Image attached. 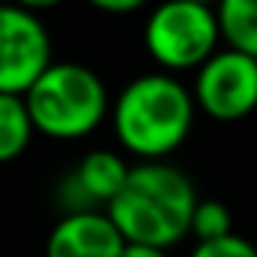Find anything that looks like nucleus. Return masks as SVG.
<instances>
[{
    "mask_svg": "<svg viewBox=\"0 0 257 257\" xmlns=\"http://www.w3.org/2000/svg\"><path fill=\"white\" fill-rule=\"evenodd\" d=\"M197 203V191L182 170L161 161H146L131 170V179L106 212L127 242L170 248L191 236Z\"/></svg>",
    "mask_w": 257,
    "mask_h": 257,
    "instance_id": "nucleus-1",
    "label": "nucleus"
},
{
    "mask_svg": "<svg viewBox=\"0 0 257 257\" xmlns=\"http://www.w3.org/2000/svg\"><path fill=\"white\" fill-rule=\"evenodd\" d=\"M131 170L134 167H127L121 161V155H115V152H106V149L88 152L70 176V185L79 194V209L76 212L91 209V203H106L109 206L121 194V188L127 185Z\"/></svg>",
    "mask_w": 257,
    "mask_h": 257,
    "instance_id": "nucleus-8",
    "label": "nucleus"
},
{
    "mask_svg": "<svg viewBox=\"0 0 257 257\" xmlns=\"http://www.w3.org/2000/svg\"><path fill=\"white\" fill-rule=\"evenodd\" d=\"M218 10L194 0H164L146 22V49L167 70H200L218 52Z\"/></svg>",
    "mask_w": 257,
    "mask_h": 257,
    "instance_id": "nucleus-4",
    "label": "nucleus"
},
{
    "mask_svg": "<svg viewBox=\"0 0 257 257\" xmlns=\"http://www.w3.org/2000/svg\"><path fill=\"white\" fill-rule=\"evenodd\" d=\"M191 233L197 236V242H209V239H221L233 233V218L230 209L218 200H200L197 212H194V224Z\"/></svg>",
    "mask_w": 257,
    "mask_h": 257,
    "instance_id": "nucleus-11",
    "label": "nucleus"
},
{
    "mask_svg": "<svg viewBox=\"0 0 257 257\" xmlns=\"http://www.w3.org/2000/svg\"><path fill=\"white\" fill-rule=\"evenodd\" d=\"M191 257H257V248L230 233V236H221V239H209V242H197V248L191 251Z\"/></svg>",
    "mask_w": 257,
    "mask_h": 257,
    "instance_id": "nucleus-12",
    "label": "nucleus"
},
{
    "mask_svg": "<svg viewBox=\"0 0 257 257\" xmlns=\"http://www.w3.org/2000/svg\"><path fill=\"white\" fill-rule=\"evenodd\" d=\"M194 103V94L176 76L146 73L127 85L112 106L115 137L131 155L161 161L188 140Z\"/></svg>",
    "mask_w": 257,
    "mask_h": 257,
    "instance_id": "nucleus-2",
    "label": "nucleus"
},
{
    "mask_svg": "<svg viewBox=\"0 0 257 257\" xmlns=\"http://www.w3.org/2000/svg\"><path fill=\"white\" fill-rule=\"evenodd\" d=\"M88 4L97 7V10H103V13H115V16H121V13H134V10L146 7V0H88Z\"/></svg>",
    "mask_w": 257,
    "mask_h": 257,
    "instance_id": "nucleus-13",
    "label": "nucleus"
},
{
    "mask_svg": "<svg viewBox=\"0 0 257 257\" xmlns=\"http://www.w3.org/2000/svg\"><path fill=\"white\" fill-rule=\"evenodd\" d=\"M194 4H209V7H218V0H194Z\"/></svg>",
    "mask_w": 257,
    "mask_h": 257,
    "instance_id": "nucleus-16",
    "label": "nucleus"
},
{
    "mask_svg": "<svg viewBox=\"0 0 257 257\" xmlns=\"http://www.w3.org/2000/svg\"><path fill=\"white\" fill-rule=\"evenodd\" d=\"M16 7H22V10H31V13H43V10H52V7H58L61 0H13Z\"/></svg>",
    "mask_w": 257,
    "mask_h": 257,
    "instance_id": "nucleus-15",
    "label": "nucleus"
},
{
    "mask_svg": "<svg viewBox=\"0 0 257 257\" xmlns=\"http://www.w3.org/2000/svg\"><path fill=\"white\" fill-rule=\"evenodd\" d=\"M52 67V37L37 13L16 4L0 10V94L25 97Z\"/></svg>",
    "mask_w": 257,
    "mask_h": 257,
    "instance_id": "nucleus-5",
    "label": "nucleus"
},
{
    "mask_svg": "<svg viewBox=\"0 0 257 257\" xmlns=\"http://www.w3.org/2000/svg\"><path fill=\"white\" fill-rule=\"evenodd\" d=\"M37 131L52 140H82L109 115L103 79L85 64H52L49 73L25 94Z\"/></svg>",
    "mask_w": 257,
    "mask_h": 257,
    "instance_id": "nucleus-3",
    "label": "nucleus"
},
{
    "mask_svg": "<svg viewBox=\"0 0 257 257\" xmlns=\"http://www.w3.org/2000/svg\"><path fill=\"white\" fill-rule=\"evenodd\" d=\"M127 239L109 212L82 209L67 212L52 227L46 257H121Z\"/></svg>",
    "mask_w": 257,
    "mask_h": 257,
    "instance_id": "nucleus-7",
    "label": "nucleus"
},
{
    "mask_svg": "<svg viewBox=\"0 0 257 257\" xmlns=\"http://www.w3.org/2000/svg\"><path fill=\"white\" fill-rule=\"evenodd\" d=\"M215 10L224 43L257 58V0H218Z\"/></svg>",
    "mask_w": 257,
    "mask_h": 257,
    "instance_id": "nucleus-10",
    "label": "nucleus"
},
{
    "mask_svg": "<svg viewBox=\"0 0 257 257\" xmlns=\"http://www.w3.org/2000/svg\"><path fill=\"white\" fill-rule=\"evenodd\" d=\"M121 257H167V248L161 245H146V242H127Z\"/></svg>",
    "mask_w": 257,
    "mask_h": 257,
    "instance_id": "nucleus-14",
    "label": "nucleus"
},
{
    "mask_svg": "<svg viewBox=\"0 0 257 257\" xmlns=\"http://www.w3.org/2000/svg\"><path fill=\"white\" fill-rule=\"evenodd\" d=\"M37 124L25 97L19 94H0V161H16L34 140Z\"/></svg>",
    "mask_w": 257,
    "mask_h": 257,
    "instance_id": "nucleus-9",
    "label": "nucleus"
},
{
    "mask_svg": "<svg viewBox=\"0 0 257 257\" xmlns=\"http://www.w3.org/2000/svg\"><path fill=\"white\" fill-rule=\"evenodd\" d=\"M200 112L215 121H239L257 109V58L239 49L215 52L194 82Z\"/></svg>",
    "mask_w": 257,
    "mask_h": 257,
    "instance_id": "nucleus-6",
    "label": "nucleus"
}]
</instances>
